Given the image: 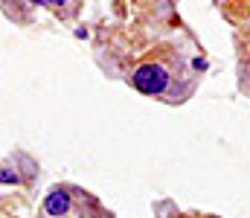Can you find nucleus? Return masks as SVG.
Masks as SVG:
<instances>
[{"label": "nucleus", "mask_w": 250, "mask_h": 218, "mask_svg": "<svg viewBox=\"0 0 250 218\" xmlns=\"http://www.w3.org/2000/svg\"><path fill=\"white\" fill-rule=\"evenodd\" d=\"M0 183H21L18 169H15V172H12V169H0Z\"/></svg>", "instance_id": "2"}, {"label": "nucleus", "mask_w": 250, "mask_h": 218, "mask_svg": "<svg viewBox=\"0 0 250 218\" xmlns=\"http://www.w3.org/2000/svg\"><path fill=\"white\" fill-rule=\"evenodd\" d=\"M50 6H64V0H47Z\"/></svg>", "instance_id": "3"}, {"label": "nucleus", "mask_w": 250, "mask_h": 218, "mask_svg": "<svg viewBox=\"0 0 250 218\" xmlns=\"http://www.w3.org/2000/svg\"><path fill=\"white\" fill-rule=\"evenodd\" d=\"M29 3H35V6H38V3H47V0H29Z\"/></svg>", "instance_id": "4"}, {"label": "nucleus", "mask_w": 250, "mask_h": 218, "mask_svg": "<svg viewBox=\"0 0 250 218\" xmlns=\"http://www.w3.org/2000/svg\"><path fill=\"white\" fill-rule=\"evenodd\" d=\"M131 84H134L137 90L148 93V96H163V93H166V87L172 84V79H169V73L163 70L160 64H143V67H137V70H134Z\"/></svg>", "instance_id": "1"}]
</instances>
